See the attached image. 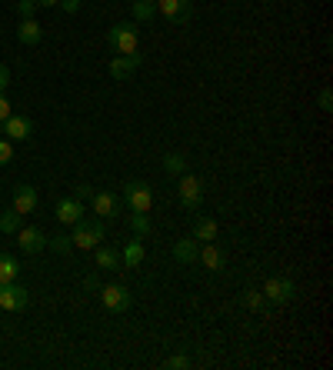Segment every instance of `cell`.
Segmentation results:
<instances>
[{"label":"cell","mask_w":333,"mask_h":370,"mask_svg":"<svg viewBox=\"0 0 333 370\" xmlns=\"http://www.w3.org/2000/svg\"><path fill=\"white\" fill-rule=\"evenodd\" d=\"M107 237V227H104V220H93V224H87L84 217L74 224V247H80V250H93V247L100 244Z\"/></svg>","instance_id":"cell-1"},{"label":"cell","mask_w":333,"mask_h":370,"mask_svg":"<svg viewBox=\"0 0 333 370\" xmlns=\"http://www.w3.org/2000/svg\"><path fill=\"white\" fill-rule=\"evenodd\" d=\"M123 201H127V207H130L134 214H150V207H153L150 184H144V180H130V184L123 187Z\"/></svg>","instance_id":"cell-2"},{"label":"cell","mask_w":333,"mask_h":370,"mask_svg":"<svg viewBox=\"0 0 333 370\" xmlns=\"http://www.w3.org/2000/svg\"><path fill=\"white\" fill-rule=\"evenodd\" d=\"M107 44L114 47L117 54H134L137 44H140V33H137L134 24H114L110 33H107Z\"/></svg>","instance_id":"cell-3"},{"label":"cell","mask_w":333,"mask_h":370,"mask_svg":"<svg viewBox=\"0 0 333 370\" xmlns=\"http://www.w3.org/2000/svg\"><path fill=\"white\" fill-rule=\"evenodd\" d=\"M100 304L110 314H123V310H130L134 297H130V291L123 284H107V287H100Z\"/></svg>","instance_id":"cell-4"},{"label":"cell","mask_w":333,"mask_h":370,"mask_svg":"<svg viewBox=\"0 0 333 370\" xmlns=\"http://www.w3.org/2000/svg\"><path fill=\"white\" fill-rule=\"evenodd\" d=\"M177 194H180V203L187 210H197L200 201H203V180L194 177V174H180V187H177Z\"/></svg>","instance_id":"cell-5"},{"label":"cell","mask_w":333,"mask_h":370,"mask_svg":"<svg viewBox=\"0 0 333 370\" xmlns=\"http://www.w3.org/2000/svg\"><path fill=\"white\" fill-rule=\"evenodd\" d=\"M91 203H93V214H100V220H114V217L123 214V201L117 194H107V190L93 194Z\"/></svg>","instance_id":"cell-6"},{"label":"cell","mask_w":333,"mask_h":370,"mask_svg":"<svg viewBox=\"0 0 333 370\" xmlns=\"http://www.w3.org/2000/svg\"><path fill=\"white\" fill-rule=\"evenodd\" d=\"M293 293H297V287L290 277H270L263 284V297L270 304H287V300H293Z\"/></svg>","instance_id":"cell-7"},{"label":"cell","mask_w":333,"mask_h":370,"mask_svg":"<svg viewBox=\"0 0 333 370\" xmlns=\"http://www.w3.org/2000/svg\"><path fill=\"white\" fill-rule=\"evenodd\" d=\"M27 300H31V297H27L24 287H17V280L14 284H0V310H10V314H14V310H24Z\"/></svg>","instance_id":"cell-8"},{"label":"cell","mask_w":333,"mask_h":370,"mask_svg":"<svg viewBox=\"0 0 333 370\" xmlns=\"http://www.w3.org/2000/svg\"><path fill=\"white\" fill-rule=\"evenodd\" d=\"M157 14L166 17L173 27H180L183 20L190 17V0H157Z\"/></svg>","instance_id":"cell-9"},{"label":"cell","mask_w":333,"mask_h":370,"mask_svg":"<svg viewBox=\"0 0 333 370\" xmlns=\"http://www.w3.org/2000/svg\"><path fill=\"white\" fill-rule=\"evenodd\" d=\"M137 67H140V54H121V57H114L110 61V77L114 80H127L130 74H134Z\"/></svg>","instance_id":"cell-10"},{"label":"cell","mask_w":333,"mask_h":370,"mask_svg":"<svg viewBox=\"0 0 333 370\" xmlns=\"http://www.w3.org/2000/svg\"><path fill=\"white\" fill-rule=\"evenodd\" d=\"M17 237H20V250H24V254H40L47 247V233L37 231V227H20Z\"/></svg>","instance_id":"cell-11"},{"label":"cell","mask_w":333,"mask_h":370,"mask_svg":"<svg viewBox=\"0 0 333 370\" xmlns=\"http://www.w3.org/2000/svg\"><path fill=\"white\" fill-rule=\"evenodd\" d=\"M3 134H7V140H27L33 134V123L27 121V117H7L3 121Z\"/></svg>","instance_id":"cell-12"},{"label":"cell","mask_w":333,"mask_h":370,"mask_svg":"<svg viewBox=\"0 0 333 370\" xmlns=\"http://www.w3.org/2000/svg\"><path fill=\"white\" fill-rule=\"evenodd\" d=\"M197 261L203 263V267H207V270H224V263H227V257H224V250H220V247L213 244H203L197 250Z\"/></svg>","instance_id":"cell-13"},{"label":"cell","mask_w":333,"mask_h":370,"mask_svg":"<svg viewBox=\"0 0 333 370\" xmlns=\"http://www.w3.org/2000/svg\"><path fill=\"white\" fill-rule=\"evenodd\" d=\"M33 207H37V190L31 184H20L14 190V210L17 214H33Z\"/></svg>","instance_id":"cell-14"},{"label":"cell","mask_w":333,"mask_h":370,"mask_svg":"<svg viewBox=\"0 0 333 370\" xmlns=\"http://www.w3.org/2000/svg\"><path fill=\"white\" fill-rule=\"evenodd\" d=\"M40 37H44V31H40V24L33 20V17H24L20 20V27H17V40L27 47H37L40 44Z\"/></svg>","instance_id":"cell-15"},{"label":"cell","mask_w":333,"mask_h":370,"mask_svg":"<svg viewBox=\"0 0 333 370\" xmlns=\"http://www.w3.org/2000/svg\"><path fill=\"white\" fill-rule=\"evenodd\" d=\"M84 217V203L77 201V197H63L61 203H57V220L61 224H77Z\"/></svg>","instance_id":"cell-16"},{"label":"cell","mask_w":333,"mask_h":370,"mask_svg":"<svg viewBox=\"0 0 333 370\" xmlns=\"http://www.w3.org/2000/svg\"><path fill=\"white\" fill-rule=\"evenodd\" d=\"M144 257H147V247H144V240L137 237V240H130V244L123 247L121 263H123V267H140V263H144Z\"/></svg>","instance_id":"cell-17"},{"label":"cell","mask_w":333,"mask_h":370,"mask_svg":"<svg viewBox=\"0 0 333 370\" xmlns=\"http://www.w3.org/2000/svg\"><path fill=\"white\" fill-rule=\"evenodd\" d=\"M197 250H200V244L194 240V237H180L177 244H173V257L180 263H194L197 261Z\"/></svg>","instance_id":"cell-18"},{"label":"cell","mask_w":333,"mask_h":370,"mask_svg":"<svg viewBox=\"0 0 333 370\" xmlns=\"http://www.w3.org/2000/svg\"><path fill=\"white\" fill-rule=\"evenodd\" d=\"M194 240H197V244L217 240V220H213V217H197V224H194Z\"/></svg>","instance_id":"cell-19"},{"label":"cell","mask_w":333,"mask_h":370,"mask_svg":"<svg viewBox=\"0 0 333 370\" xmlns=\"http://www.w3.org/2000/svg\"><path fill=\"white\" fill-rule=\"evenodd\" d=\"M20 277V263L10 254H0V284H14Z\"/></svg>","instance_id":"cell-20"},{"label":"cell","mask_w":333,"mask_h":370,"mask_svg":"<svg viewBox=\"0 0 333 370\" xmlns=\"http://www.w3.org/2000/svg\"><path fill=\"white\" fill-rule=\"evenodd\" d=\"M97 267L100 270H121V254L110 247H97Z\"/></svg>","instance_id":"cell-21"},{"label":"cell","mask_w":333,"mask_h":370,"mask_svg":"<svg viewBox=\"0 0 333 370\" xmlns=\"http://www.w3.org/2000/svg\"><path fill=\"white\" fill-rule=\"evenodd\" d=\"M20 217L24 214H17L14 207H10V210H0V233H17L20 231Z\"/></svg>","instance_id":"cell-22"},{"label":"cell","mask_w":333,"mask_h":370,"mask_svg":"<svg viewBox=\"0 0 333 370\" xmlns=\"http://www.w3.org/2000/svg\"><path fill=\"white\" fill-rule=\"evenodd\" d=\"M164 170L170 174V177H180V174H187V157H183V154H166L164 157Z\"/></svg>","instance_id":"cell-23"},{"label":"cell","mask_w":333,"mask_h":370,"mask_svg":"<svg viewBox=\"0 0 333 370\" xmlns=\"http://www.w3.org/2000/svg\"><path fill=\"white\" fill-rule=\"evenodd\" d=\"M157 3L153 0H134V20H153Z\"/></svg>","instance_id":"cell-24"},{"label":"cell","mask_w":333,"mask_h":370,"mask_svg":"<svg viewBox=\"0 0 333 370\" xmlns=\"http://www.w3.org/2000/svg\"><path fill=\"white\" fill-rule=\"evenodd\" d=\"M130 227H134V233H137V237H147V233L153 231L150 214H134V217H130Z\"/></svg>","instance_id":"cell-25"},{"label":"cell","mask_w":333,"mask_h":370,"mask_svg":"<svg viewBox=\"0 0 333 370\" xmlns=\"http://www.w3.org/2000/svg\"><path fill=\"white\" fill-rule=\"evenodd\" d=\"M243 304H247L250 310H263L267 307V297H263L260 291H243Z\"/></svg>","instance_id":"cell-26"},{"label":"cell","mask_w":333,"mask_h":370,"mask_svg":"<svg viewBox=\"0 0 333 370\" xmlns=\"http://www.w3.org/2000/svg\"><path fill=\"white\" fill-rule=\"evenodd\" d=\"M47 247H54L57 254H67V250L74 247V240H70L67 233H57V237H50V240H47Z\"/></svg>","instance_id":"cell-27"},{"label":"cell","mask_w":333,"mask_h":370,"mask_svg":"<svg viewBox=\"0 0 333 370\" xmlns=\"http://www.w3.org/2000/svg\"><path fill=\"white\" fill-rule=\"evenodd\" d=\"M10 160H14V144L7 137H0V167H7Z\"/></svg>","instance_id":"cell-28"},{"label":"cell","mask_w":333,"mask_h":370,"mask_svg":"<svg viewBox=\"0 0 333 370\" xmlns=\"http://www.w3.org/2000/svg\"><path fill=\"white\" fill-rule=\"evenodd\" d=\"M17 10H20V17H33V10H37V0H17Z\"/></svg>","instance_id":"cell-29"},{"label":"cell","mask_w":333,"mask_h":370,"mask_svg":"<svg viewBox=\"0 0 333 370\" xmlns=\"http://www.w3.org/2000/svg\"><path fill=\"white\" fill-rule=\"evenodd\" d=\"M164 367H170V370H183V367H190V360H187L183 354H177V357H170Z\"/></svg>","instance_id":"cell-30"},{"label":"cell","mask_w":333,"mask_h":370,"mask_svg":"<svg viewBox=\"0 0 333 370\" xmlns=\"http://www.w3.org/2000/svg\"><path fill=\"white\" fill-rule=\"evenodd\" d=\"M10 114H14V110H10V100H7V97H3V93H0V123L7 121V117H10Z\"/></svg>","instance_id":"cell-31"},{"label":"cell","mask_w":333,"mask_h":370,"mask_svg":"<svg viewBox=\"0 0 333 370\" xmlns=\"http://www.w3.org/2000/svg\"><path fill=\"white\" fill-rule=\"evenodd\" d=\"M320 110H333V93L330 91H320Z\"/></svg>","instance_id":"cell-32"},{"label":"cell","mask_w":333,"mask_h":370,"mask_svg":"<svg viewBox=\"0 0 333 370\" xmlns=\"http://www.w3.org/2000/svg\"><path fill=\"white\" fill-rule=\"evenodd\" d=\"M84 197H93V187L91 184H77V201H84Z\"/></svg>","instance_id":"cell-33"},{"label":"cell","mask_w":333,"mask_h":370,"mask_svg":"<svg viewBox=\"0 0 333 370\" xmlns=\"http://www.w3.org/2000/svg\"><path fill=\"white\" fill-rule=\"evenodd\" d=\"M7 84H10V70H7V67L0 63V93L7 91Z\"/></svg>","instance_id":"cell-34"},{"label":"cell","mask_w":333,"mask_h":370,"mask_svg":"<svg viewBox=\"0 0 333 370\" xmlns=\"http://www.w3.org/2000/svg\"><path fill=\"white\" fill-rule=\"evenodd\" d=\"M61 7L67 14H77V10H80V0H61Z\"/></svg>","instance_id":"cell-35"},{"label":"cell","mask_w":333,"mask_h":370,"mask_svg":"<svg viewBox=\"0 0 333 370\" xmlns=\"http://www.w3.org/2000/svg\"><path fill=\"white\" fill-rule=\"evenodd\" d=\"M37 3H40V7H57L61 0H37Z\"/></svg>","instance_id":"cell-36"}]
</instances>
